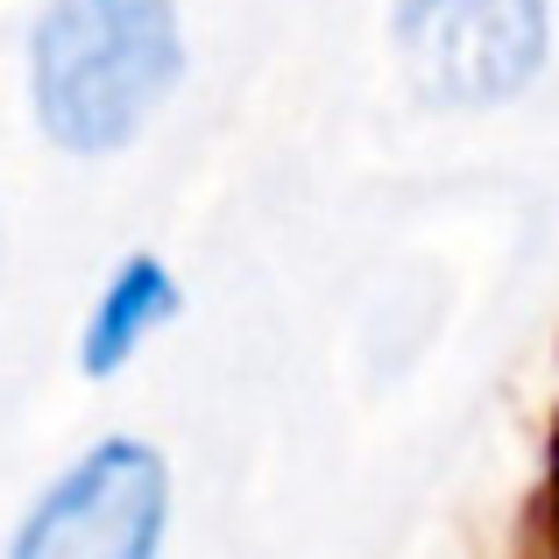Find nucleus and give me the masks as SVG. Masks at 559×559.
I'll use <instances>...</instances> for the list:
<instances>
[{"label":"nucleus","instance_id":"nucleus-2","mask_svg":"<svg viewBox=\"0 0 559 559\" xmlns=\"http://www.w3.org/2000/svg\"><path fill=\"white\" fill-rule=\"evenodd\" d=\"M170 461L135 432H107L43 481L8 538V559H164Z\"/></svg>","mask_w":559,"mask_h":559},{"label":"nucleus","instance_id":"nucleus-1","mask_svg":"<svg viewBox=\"0 0 559 559\" xmlns=\"http://www.w3.org/2000/svg\"><path fill=\"white\" fill-rule=\"evenodd\" d=\"M178 79V0H50L28 28V114L79 164L121 156Z\"/></svg>","mask_w":559,"mask_h":559},{"label":"nucleus","instance_id":"nucleus-3","mask_svg":"<svg viewBox=\"0 0 559 559\" xmlns=\"http://www.w3.org/2000/svg\"><path fill=\"white\" fill-rule=\"evenodd\" d=\"M390 43L411 93L432 107H503L552 57L546 0H396Z\"/></svg>","mask_w":559,"mask_h":559},{"label":"nucleus","instance_id":"nucleus-4","mask_svg":"<svg viewBox=\"0 0 559 559\" xmlns=\"http://www.w3.org/2000/svg\"><path fill=\"white\" fill-rule=\"evenodd\" d=\"M178 312H185L178 270H170L156 248L121 255V262L107 270V284H99L85 326H79V376H85V382H114Z\"/></svg>","mask_w":559,"mask_h":559}]
</instances>
